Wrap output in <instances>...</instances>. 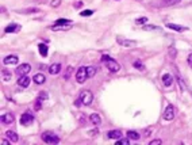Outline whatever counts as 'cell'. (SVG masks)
I'll use <instances>...</instances> for the list:
<instances>
[{
    "mask_svg": "<svg viewBox=\"0 0 192 145\" xmlns=\"http://www.w3.org/2000/svg\"><path fill=\"white\" fill-rule=\"evenodd\" d=\"M19 59L16 56H7L4 57V64L5 65H15V64H18Z\"/></svg>",
    "mask_w": 192,
    "mask_h": 145,
    "instance_id": "obj_13",
    "label": "cell"
},
{
    "mask_svg": "<svg viewBox=\"0 0 192 145\" xmlns=\"http://www.w3.org/2000/svg\"><path fill=\"white\" fill-rule=\"evenodd\" d=\"M42 140L45 141L46 144H50V145L60 143V138H58V136L53 134V133H49V132H45V133H43V134H42Z\"/></svg>",
    "mask_w": 192,
    "mask_h": 145,
    "instance_id": "obj_3",
    "label": "cell"
},
{
    "mask_svg": "<svg viewBox=\"0 0 192 145\" xmlns=\"http://www.w3.org/2000/svg\"><path fill=\"white\" fill-rule=\"evenodd\" d=\"M127 137L130 138V140H139V134L137 132H133V130H130V132H127Z\"/></svg>",
    "mask_w": 192,
    "mask_h": 145,
    "instance_id": "obj_23",
    "label": "cell"
},
{
    "mask_svg": "<svg viewBox=\"0 0 192 145\" xmlns=\"http://www.w3.org/2000/svg\"><path fill=\"white\" fill-rule=\"evenodd\" d=\"M118 144L129 145V144H130V138H129V137H127V138H122V140H119V141H118Z\"/></svg>",
    "mask_w": 192,
    "mask_h": 145,
    "instance_id": "obj_30",
    "label": "cell"
},
{
    "mask_svg": "<svg viewBox=\"0 0 192 145\" xmlns=\"http://www.w3.org/2000/svg\"><path fill=\"white\" fill-rule=\"evenodd\" d=\"M0 120H2V123L10 125V123L14 122V120H15V118H14V115L11 114V113H5V114L2 115V118H0Z\"/></svg>",
    "mask_w": 192,
    "mask_h": 145,
    "instance_id": "obj_9",
    "label": "cell"
},
{
    "mask_svg": "<svg viewBox=\"0 0 192 145\" xmlns=\"http://www.w3.org/2000/svg\"><path fill=\"white\" fill-rule=\"evenodd\" d=\"M2 73H3V79H4L5 82H8V80L11 79V75H10V72H5V71H3Z\"/></svg>",
    "mask_w": 192,
    "mask_h": 145,
    "instance_id": "obj_28",
    "label": "cell"
},
{
    "mask_svg": "<svg viewBox=\"0 0 192 145\" xmlns=\"http://www.w3.org/2000/svg\"><path fill=\"white\" fill-rule=\"evenodd\" d=\"M41 107H42V104H41V99H39V100H38V103L35 104V110H39Z\"/></svg>",
    "mask_w": 192,
    "mask_h": 145,
    "instance_id": "obj_39",
    "label": "cell"
},
{
    "mask_svg": "<svg viewBox=\"0 0 192 145\" xmlns=\"http://www.w3.org/2000/svg\"><path fill=\"white\" fill-rule=\"evenodd\" d=\"M89 121H91V123H94V125H100V122H101V120H100V117H99L98 114H91L89 115Z\"/></svg>",
    "mask_w": 192,
    "mask_h": 145,
    "instance_id": "obj_20",
    "label": "cell"
},
{
    "mask_svg": "<svg viewBox=\"0 0 192 145\" xmlns=\"http://www.w3.org/2000/svg\"><path fill=\"white\" fill-rule=\"evenodd\" d=\"M169 56H170V59H176V49L173 48H169Z\"/></svg>",
    "mask_w": 192,
    "mask_h": 145,
    "instance_id": "obj_29",
    "label": "cell"
},
{
    "mask_svg": "<svg viewBox=\"0 0 192 145\" xmlns=\"http://www.w3.org/2000/svg\"><path fill=\"white\" fill-rule=\"evenodd\" d=\"M80 99H81V103L83 104L89 106V104L94 102V95H92V92L89 91V89H84L80 94Z\"/></svg>",
    "mask_w": 192,
    "mask_h": 145,
    "instance_id": "obj_2",
    "label": "cell"
},
{
    "mask_svg": "<svg viewBox=\"0 0 192 145\" xmlns=\"http://www.w3.org/2000/svg\"><path fill=\"white\" fill-rule=\"evenodd\" d=\"M87 73H88V77H94L96 75V66H88L87 68Z\"/></svg>",
    "mask_w": 192,
    "mask_h": 145,
    "instance_id": "obj_24",
    "label": "cell"
},
{
    "mask_svg": "<svg viewBox=\"0 0 192 145\" xmlns=\"http://www.w3.org/2000/svg\"><path fill=\"white\" fill-rule=\"evenodd\" d=\"M16 12H19V14H37V12H39V10L38 8H25V10H18Z\"/></svg>",
    "mask_w": 192,
    "mask_h": 145,
    "instance_id": "obj_22",
    "label": "cell"
},
{
    "mask_svg": "<svg viewBox=\"0 0 192 145\" xmlns=\"http://www.w3.org/2000/svg\"><path fill=\"white\" fill-rule=\"evenodd\" d=\"M174 118V109L172 104H168L167 109H165V113H164V120L165 121H172Z\"/></svg>",
    "mask_w": 192,
    "mask_h": 145,
    "instance_id": "obj_6",
    "label": "cell"
},
{
    "mask_svg": "<svg viewBox=\"0 0 192 145\" xmlns=\"http://www.w3.org/2000/svg\"><path fill=\"white\" fill-rule=\"evenodd\" d=\"M89 15H92V11L91 10H85V11H83V12H81V16H89Z\"/></svg>",
    "mask_w": 192,
    "mask_h": 145,
    "instance_id": "obj_35",
    "label": "cell"
},
{
    "mask_svg": "<svg viewBox=\"0 0 192 145\" xmlns=\"http://www.w3.org/2000/svg\"><path fill=\"white\" fill-rule=\"evenodd\" d=\"M60 4H61V0H51V2H50L51 7H58Z\"/></svg>",
    "mask_w": 192,
    "mask_h": 145,
    "instance_id": "obj_33",
    "label": "cell"
},
{
    "mask_svg": "<svg viewBox=\"0 0 192 145\" xmlns=\"http://www.w3.org/2000/svg\"><path fill=\"white\" fill-rule=\"evenodd\" d=\"M49 72H50V75H57L61 72V64H51L50 68H49Z\"/></svg>",
    "mask_w": 192,
    "mask_h": 145,
    "instance_id": "obj_15",
    "label": "cell"
},
{
    "mask_svg": "<svg viewBox=\"0 0 192 145\" xmlns=\"http://www.w3.org/2000/svg\"><path fill=\"white\" fill-rule=\"evenodd\" d=\"M181 0H162V4L164 5H174V4H179Z\"/></svg>",
    "mask_w": 192,
    "mask_h": 145,
    "instance_id": "obj_26",
    "label": "cell"
},
{
    "mask_svg": "<svg viewBox=\"0 0 192 145\" xmlns=\"http://www.w3.org/2000/svg\"><path fill=\"white\" fill-rule=\"evenodd\" d=\"M38 50H39V53H41V56H42V57L48 56V46H46L45 43H39V45H38Z\"/></svg>",
    "mask_w": 192,
    "mask_h": 145,
    "instance_id": "obj_21",
    "label": "cell"
},
{
    "mask_svg": "<svg viewBox=\"0 0 192 145\" xmlns=\"http://www.w3.org/2000/svg\"><path fill=\"white\" fill-rule=\"evenodd\" d=\"M89 136H96L98 134V130H91V132H88Z\"/></svg>",
    "mask_w": 192,
    "mask_h": 145,
    "instance_id": "obj_38",
    "label": "cell"
},
{
    "mask_svg": "<svg viewBox=\"0 0 192 145\" xmlns=\"http://www.w3.org/2000/svg\"><path fill=\"white\" fill-rule=\"evenodd\" d=\"M157 29H158V27H157V26H154V25H149V26H144V30H157Z\"/></svg>",
    "mask_w": 192,
    "mask_h": 145,
    "instance_id": "obj_31",
    "label": "cell"
},
{
    "mask_svg": "<svg viewBox=\"0 0 192 145\" xmlns=\"http://www.w3.org/2000/svg\"><path fill=\"white\" fill-rule=\"evenodd\" d=\"M133 66H134L135 69H138V71H145V65L141 61H134L133 62Z\"/></svg>",
    "mask_w": 192,
    "mask_h": 145,
    "instance_id": "obj_25",
    "label": "cell"
},
{
    "mask_svg": "<svg viewBox=\"0 0 192 145\" xmlns=\"http://www.w3.org/2000/svg\"><path fill=\"white\" fill-rule=\"evenodd\" d=\"M81 5H83V2H76V3H74V7H76V8H80Z\"/></svg>",
    "mask_w": 192,
    "mask_h": 145,
    "instance_id": "obj_37",
    "label": "cell"
},
{
    "mask_svg": "<svg viewBox=\"0 0 192 145\" xmlns=\"http://www.w3.org/2000/svg\"><path fill=\"white\" fill-rule=\"evenodd\" d=\"M72 71H73V68H72V66H68V68H66V73L64 75V77H65V79H69V75H71Z\"/></svg>",
    "mask_w": 192,
    "mask_h": 145,
    "instance_id": "obj_32",
    "label": "cell"
},
{
    "mask_svg": "<svg viewBox=\"0 0 192 145\" xmlns=\"http://www.w3.org/2000/svg\"><path fill=\"white\" fill-rule=\"evenodd\" d=\"M160 144H161V140H158V138H157V140L150 141V145H160Z\"/></svg>",
    "mask_w": 192,
    "mask_h": 145,
    "instance_id": "obj_36",
    "label": "cell"
},
{
    "mask_svg": "<svg viewBox=\"0 0 192 145\" xmlns=\"http://www.w3.org/2000/svg\"><path fill=\"white\" fill-rule=\"evenodd\" d=\"M88 79V73H87V68L85 66H80L76 72V80L78 83H84Z\"/></svg>",
    "mask_w": 192,
    "mask_h": 145,
    "instance_id": "obj_4",
    "label": "cell"
},
{
    "mask_svg": "<svg viewBox=\"0 0 192 145\" xmlns=\"http://www.w3.org/2000/svg\"><path fill=\"white\" fill-rule=\"evenodd\" d=\"M188 64H190V65L192 66V54H190V56H188Z\"/></svg>",
    "mask_w": 192,
    "mask_h": 145,
    "instance_id": "obj_40",
    "label": "cell"
},
{
    "mask_svg": "<svg viewBox=\"0 0 192 145\" xmlns=\"http://www.w3.org/2000/svg\"><path fill=\"white\" fill-rule=\"evenodd\" d=\"M30 71H31L30 64H20V65L18 66V69H16V76L18 77L25 76V75H27Z\"/></svg>",
    "mask_w": 192,
    "mask_h": 145,
    "instance_id": "obj_5",
    "label": "cell"
},
{
    "mask_svg": "<svg viewBox=\"0 0 192 145\" xmlns=\"http://www.w3.org/2000/svg\"><path fill=\"white\" fill-rule=\"evenodd\" d=\"M5 136H7L12 143H18V134H16L15 132H12V130H7V132H5Z\"/></svg>",
    "mask_w": 192,
    "mask_h": 145,
    "instance_id": "obj_17",
    "label": "cell"
},
{
    "mask_svg": "<svg viewBox=\"0 0 192 145\" xmlns=\"http://www.w3.org/2000/svg\"><path fill=\"white\" fill-rule=\"evenodd\" d=\"M34 82H35L37 84H43L46 82V77H45V75L43 73H37L35 76H34Z\"/></svg>",
    "mask_w": 192,
    "mask_h": 145,
    "instance_id": "obj_18",
    "label": "cell"
},
{
    "mask_svg": "<svg viewBox=\"0 0 192 145\" xmlns=\"http://www.w3.org/2000/svg\"><path fill=\"white\" fill-rule=\"evenodd\" d=\"M69 29H72L71 23H65V25H54L51 26V30L53 31H64V30H69Z\"/></svg>",
    "mask_w": 192,
    "mask_h": 145,
    "instance_id": "obj_11",
    "label": "cell"
},
{
    "mask_svg": "<svg viewBox=\"0 0 192 145\" xmlns=\"http://www.w3.org/2000/svg\"><path fill=\"white\" fill-rule=\"evenodd\" d=\"M162 83H164L165 87H170L173 83V76L169 73H165L164 76H162Z\"/></svg>",
    "mask_w": 192,
    "mask_h": 145,
    "instance_id": "obj_14",
    "label": "cell"
},
{
    "mask_svg": "<svg viewBox=\"0 0 192 145\" xmlns=\"http://www.w3.org/2000/svg\"><path fill=\"white\" fill-rule=\"evenodd\" d=\"M101 61L104 62L106 68L108 69L110 72H118L119 69H121V65H119L114 59H111L110 56H103V57H101Z\"/></svg>",
    "mask_w": 192,
    "mask_h": 145,
    "instance_id": "obj_1",
    "label": "cell"
},
{
    "mask_svg": "<svg viewBox=\"0 0 192 145\" xmlns=\"http://www.w3.org/2000/svg\"><path fill=\"white\" fill-rule=\"evenodd\" d=\"M116 41H118L119 45L124 46V48H133V46L137 45V41H133V39H123V38H121V37H118Z\"/></svg>",
    "mask_w": 192,
    "mask_h": 145,
    "instance_id": "obj_8",
    "label": "cell"
},
{
    "mask_svg": "<svg viewBox=\"0 0 192 145\" xmlns=\"http://www.w3.org/2000/svg\"><path fill=\"white\" fill-rule=\"evenodd\" d=\"M33 121H34V117L31 114H28V113H23L22 117H20V123L23 126H27V125L33 123Z\"/></svg>",
    "mask_w": 192,
    "mask_h": 145,
    "instance_id": "obj_7",
    "label": "cell"
},
{
    "mask_svg": "<svg viewBox=\"0 0 192 145\" xmlns=\"http://www.w3.org/2000/svg\"><path fill=\"white\" fill-rule=\"evenodd\" d=\"M65 23H71V21H68V19H58L56 25H65Z\"/></svg>",
    "mask_w": 192,
    "mask_h": 145,
    "instance_id": "obj_34",
    "label": "cell"
},
{
    "mask_svg": "<svg viewBox=\"0 0 192 145\" xmlns=\"http://www.w3.org/2000/svg\"><path fill=\"white\" fill-rule=\"evenodd\" d=\"M31 83V79L27 76V75H25V76H20L18 79V84L20 87H23V88H26V87H28Z\"/></svg>",
    "mask_w": 192,
    "mask_h": 145,
    "instance_id": "obj_10",
    "label": "cell"
},
{
    "mask_svg": "<svg viewBox=\"0 0 192 145\" xmlns=\"http://www.w3.org/2000/svg\"><path fill=\"white\" fill-rule=\"evenodd\" d=\"M18 30H20V27L16 23H11V25H8L5 27V33H14V31H18Z\"/></svg>",
    "mask_w": 192,
    "mask_h": 145,
    "instance_id": "obj_19",
    "label": "cell"
},
{
    "mask_svg": "<svg viewBox=\"0 0 192 145\" xmlns=\"http://www.w3.org/2000/svg\"><path fill=\"white\" fill-rule=\"evenodd\" d=\"M108 138H115V140H119L122 137V132L121 130H111V132L107 133Z\"/></svg>",
    "mask_w": 192,
    "mask_h": 145,
    "instance_id": "obj_16",
    "label": "cell"
},
{
    "mask_svg": "<svg viewBox=\"0 0 192 145\" xmlns=\"http://www.w3.org/2000/svg\"><path fill=\"white\" fill-rule=\"evenodd\" d=\"M146 22H147V18H146V16H142V18H138V19L135 21L137 25H144V23H146Z\"/></svg>",
    "mask_w": 192,
    "mask_h": 145,
    "instance_id": "obj_27",
    "label": "cell"
},
{
    "mask_svg": "<svg viewBox=\"0 0 192 145\" xmlns=\"http://www.w3.org/2000/svg\"><path fill=\"white\" fill-rule=\"evenodd\" d=\"M2 144H3V145H10V141H5V140H3V141H2Z\"/></svg>",
    "mask_w": 192,
    "mask_h": 145,
    "instance_id": "obj_41",
    "label": "cell"
},
{
    "mask_svg": "<svg viewBox=\"0 0 192 145\" xmlns=\"http://www.w3.org/2000/svg\"><path fill=\"white\" fill-rule=\"evenodd\" d=\"M167 27L172 29V30H174V31H187L188 30V27H185V26L174 25V23H167Z\"/></svg>",
    "mask_w": 192,
    "mask_h": 145,
    "instance_id": "obj_12",
    "label": "cell"
}]
</instances>
